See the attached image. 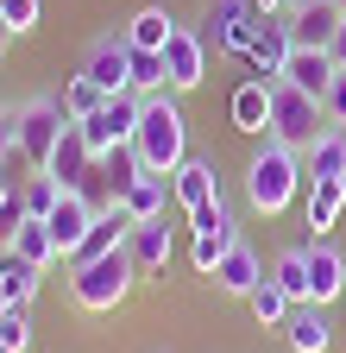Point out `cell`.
Returning <instances> with one entry per match:
<instances>
[{"mask_svg": "<svg viewBox=\"0 0 346 353\" xmlns=\"http://www.w3.org/2000/svg\"><path fill=\"white\" fill-rule=\"evenodd\" d=\"M302 183H309L302 152H290L277 139H265V145L252 152V164H246V202H252V214H283Z\"/></svg>", "mask_w": 346, "mask_h": 353, "instance_id": "cell-1", "label": "cell"}, {"mask_svg": "<svg viewBox=\"0 0 346 353\" xmlns=\"http://www.w3.org/2000/svg\"><path fill=\"white\" fill-rule=\"evenodd\" d=\"M133 145H139V158H145L151 176H170V170L189 158V120H183L177 95H145V114H139Z\"/></svg>", "mask_w": 346, "mask_h": 353, "instance_id": "cell-2", "label": "cell"}, {"mask_svg": "<svg viewBox=\"0 0 346 353\" xmlns=\"http://www.w3.org/2000/svg\"><path fill=\"white\" fill-rule=\"evenodd\" d=\"M133 284H139V265H133V252H101V259H89V265H69V303L76 309H89V316H107V309H120L126 296H133Z\"/></svg>", "mask_w": 346, "mask_h": 353, "instance_id": "cell-3", "label": "cell"}, {"mask_svg": "<svg viewBox=\"0 0 346 353\" xmlns=\"http://www.w3.org/2000/svg\"><path fill=\"white\" fill-rule=\"evenodd\" d=\"M321 132H327L321 95H302L296 82H271V139L290 152H309Z\"/></svg>", "mask_w": 346, "mask_h": 353, "instance_id": "cell-4", "label": "cell"}, {"mask_svg": "<svg viewBox=\"0 0 346 353\" xmlns=\"http://www.w3.org/2000/svg\"><path fill=\"white\" fill-rule=\"evenodd\" d=\"M63 126H69V114H63L57 95L19 101V108H13V145H19V158H25L32 170H45L51 152H57V139H63Z\"/></svg>", "mask_w": 346, "mask_h": 353, "instance_id": "cell-5", "label": "cell"}, {"mask_svg": "<svg viewBox=\"0 0 346 353\" xmlns=\"http://www.w3.org/2000/svg\"><path fill=\"white\" fill-rule=\"evenodd\" d=\"M252 38H258V7H252V0H208V13H202V44H208V51L246 57Z\"/></svg>", "mask_w": 346, "mask_h": 353, "instance_id": "cell-6", "label": "cell"}, {"mask_svg": "<svg viewBox=\"0 0 346 353\" xmlns=\"http://www.w3.org/2000/svg\"><path fill=\"white\" fill-rule=\"evenodd\" d=\"M139 114H145V101H139V95H113L101 114L76 120V126H82V139H89V152H95V164H101L113 145H126V139L139 132Z\"/></svg>", "mask_w": 346, "mask_h": 353, "instance_id": "cell-7", "label": "cell"}, {"mask_svg": "<svg viewBox=\"0 0 346 353\" xmlns=\"http://www.w3.org/2000/svg\"><path fill=\"white\" fill-rule=\"evenodd\" d=\"M82 76L107 88V95H133V44H126V32H101L89 44V57H82Z\"/></svg>", "mask_w": 346, "mask_h": 353, "instance_id": "cell-8", "label": "cell"}, {"mask_svg": "<svg viewBox=\"0 0 346 353\" xmlns=\"http://www.w3.org/2000/svg\"><path fill=\"white\" fill-rule=\"evenodd\" d=\"M296 51V38H290V19H258V38H252V51H246V70L252 82H283V63Z\"/></svg>", "mask_w": 346, "mask_h": 353, "instance_id": "cell-9", "label": "cell"}, {"mask_svg": "<svg viewBox=\"0 0 346 353\" xmlns=\"http://www.w3.org/2000/svg\"><path fill=\"white\" fill-rule=\"evenodd\" d=\"M126 252H133L139 278H164L170 252H177V228H170L164 214H151V221H133V234H126Z\"/></svg>", "mask_w": 346, "mask_h": 353, "instance_id": "cell-10", "label": "cell"}, {"mask_svg": "<svg viewBox=\"0 0 346 353\" xmlns=\"http://www.w3.org/2000/svg\"><path fill=\"white\" fill-rule=\"evenodd\" d=\"M164 70H170V88H202V76H208V44H202V32H189V26H177V38L164 44Z\"/></svg>", "mask_w": 346, "mask_h": 353, "instance_id": "cell-11", "label": "cell"}, {"mask_svg": "<svg viewBox=\"0 0 346 353\" xmlns=\"http://www.w3.org/2000/svg\"><path fill=\"white\" fill-rule=\"evenodd\" d=\"M45 228L57 234V246H63V265H69V252L82 246V234L95 228V202H89V190H63V196H57V208L45 214Z\"/></svg>", "mask_w": 346, "mask_h": 353, "instance_id": "cell-12", "label": "cell"}, {"mask_svg": "<svg viewBox=\"0 0 346 353\" xmlns=\"http://www.w3.org/2000/svg\"><path fill=\"white\" fill-rule=\"evenodd\" d=\"M340 7L334 0H309V7H290V38H296V51H327L334 32H340Z\"/></svg>", "mask_w": 346, "mask_h": 353, "instance_id": "cell-13", "label": "cell"}, {"mask_svg": "<svg viewBox=\"0 0 346 353\" xmlns=\"http://www.w3.org/2000/svg\"><path fill=\"white\" fill-rule=\"evenodd\" d=\"M45 176H57L63 190H82V183L95 176V152H89V139H82V126H76V120L63 126V139H57V152H51Z\"/></svg>", "mask_w": 346, "mask_h": 353, "instance_id": "cell-14", "label": "cell"}, {"mask_svg": "<svg viewBox=\"0 0 346 353\" xmlns=\"http://www.w3.org/2000/svg\"><path fill=\"white\" fill-rule=\"evenodd\" d=\"M346 296V252L327 240H309V303H340Z\"/></svg>", "mask_w": 346, "mask_h": 353, "instance_id": "cell-15", "label": "cell"}, {"mask_svg": "<svg viewBox=\"0 0 346 353\" xmlns=\"http://www.w3.org/2000/svg\"><path fill=\"white\" fill-rule=\"evenodd\" d=\"M126 234H133V214H126L120 202L95 208V228L82 234V246L69 252V265H89V259H101V252H120V246H126Z\"/></svg>", "mask_w": 346, "mask_h": 353, "instance_id": "cell-16", "label": "cell"}, {"mask_svg": "<svg viewBox=\"0 0 346 353\" xmlns=\"http://www.w3.org/2000/svg\"><path fill=\"white\" fill-rule=\"evenodd\" d=\"M170 196H177L183 208H202L221 196V170H214L208 158H183L177 170H170Z\"/></svg>", "mask_w": 346, "mask_h": 353, "instance_id": "cell-17", "label": "cell"}, {"mask_svg": "<svg viewBox=\"0 0 346 353\" xmlns=\"http://www.w3.org/2000/svg\"><path fill=\"white\" fill-rule=\"evenodd\" d=\"M233 126L252 132V139H271V82H239L233 88Z\"/></svg>", "mask_w": 346, "mask_h": 353, "instance_id": "cell-18", "label": "cell"}, {"mask_svg": "<svg viewBox=\"0 0 346 353\" xmlns=\"http://www.w3.org/2000/svg\"><path fill=\"white\" fill-rule=\"evenodd\" d=\"M214 284H221L227 296H252L258 284H265V265H258V252H252V246L239 240V246H233V252H227L221 265H214Z\"/></svg>", "mask_w": 346, "mask_h": 353, "instance_id": "cell-19", "label": "cell"}, {"mask_svg": "<svg viewBox=\"0 0 346 353\" xmlns=\"http://www.w3.org/2000/svg\"><path fill=\"white\" fill-rule=\"evenodd\" d=\"M283 341H290V353H327V309L321 303H296L290 322H283Z\"/></svg>", "mask_w": 346, "mask_h": 353, "instance_id": "cell-20", "label": "cell"}, {"mask_svg": "<svg viewBox=\"0 0 346 353\" xmlns=\"http://www.w3.org/2000/svg\"><path fill=\"white\" fill-rule=\"evenodd\" d=\"M302 170H309V183H327V176H346V126H327L321 139L302 152Z\"/></svg>", "mask_w": 346, "mask_h": 353, "instance_id": "cell-21", "label": "cell"}, {"mask_svg": "<svg viewBox=\"0 0 346 353\" xmlns=\"http://www.w3.org/2000/svg\"><path fill=\"white\" fill-rule=\"evenodd\" d=\"M120 32H126V44H133V51H164V44L177 38V19H170L164 7H139Z\"/></svg>", "mask_w": 346, "mask_h": 353, "instance_id": "cell-22", "label": "cell"}, {"mask_svg": "<svg viewBox=\"0 0 346 353\" xmlns=\"http://www.w3.org/2000/svg\"><path fill=\"white\" fill-rule=\"evenodd\" d=\"M334 57L327 51H290V63H283V82H296L302 95H327V82H334Z\"/></svg>", "mask_w": 346, "mask_h": 353, "instance_id": "cell-23", "label": "cell"}, {"mask_svg": "<svg viewBox=\"0 0 346 353\" xmlns=\"http://www.w3.org/2000/svg\"><path fill=\"white\" fill-rule=\"evenodd\" d=\"M346 208V176H327V183H309V202H302V214H309V240L327 234L334 221Z\"/></svg>", "mask_w": 346, "mask_h": 353, "instance_id": "cell-24", "label": "cell"}, {"mask_svg": "<svg viewBox=\"0 0 346 353\" xmlns=\"http://www.w3.org/2000/svg\"><path fill=\"white\" fill-rule=\"evenodd\" d=\"M139 176H145V158H139V145H133V139H126V145H113V152L101 158V183H107V202H120L126 190L139 183Z\"/></svg>", "mask_w": 346, "mask_h": 353, "instance_id": "cell-25", "label": "cell"}, {"mask_svg": "<svg viewBox=\"0 0 346 353\" xmlns=\"http://www.w3.org/2000/svg\"><path fill=\"white\" fill-rule=\"evenodd\" d=\"M38 278H45V272H38L32 259H19L13 246L0 252V296H7V303H32L38 296Z\"/></svg>", "mask_w": 346, "mask_h": 353, "instance_id": "cell-26", "label": "cell"}, {"mask_svg": "<svg viewBox=\"0 0 346 353\" xmlns=\"http://www.w3.org/2000/svg\"><path fill=\"white\" fill-rule=\"evenodd\" d=\"M57 101H63V114H69V120H89V114H101V108H107L113 95H107V88H95L89 76L76 70V76H69V82L57 88Z\"/></svg>", "mask_w": 346, "mask_h": 353, "instance_id": "cell-27", "label": "cell"}, {"mask_svg": "<svg viewBox=\"0 0 346 353\" xmlns=\"http://www.w3.org/2000/svg\"><path fill=\"white\" fill-rule=\"evenodd\" d=\"M246 309H252V316H258V328H283L296 303H290V290H283L277 278H265V284H258V290L246 296Z\"/></svg>", "mask_w": 346, "mask_h": 353, "instance_id": "cell-28", "label": "cell"}, {"mask_svg": "<svg viewBox=\"0 0 346 353\" xmlns=\"http://www.w3.org/2000/svg\"><path fill=\"white\" fill-rule=\"evenodd\" d=\"M13 252H19V259H32L38 272H45V265H57V259H63V246H57V234L45 228V221H25V228L13 234Z\"/></svg>", "mask_w": 346, "mask_h": 353, "instance_id": "cell-29", "label": "cell"}, {"mask_svg": "<svg viewBox=\"0 0 346 353\" xmlns=\"http://www.w3.org/2000/svg\"><path fill=\"white\" fill-rule=\"evenodd\" d=\"M164 190H170V176H151V170H145L139 183L120 196V208L133 214V221H151V214H164Z\"/></svg>", "mask_w": 346, "mask_h": 353, "instance_id": "cell-30", "label": "cell"}, {"mask_svg": "<svg viewBox=\"0 0 346 353\" xmlns=\"http://www.w3.org/2000/svg\"><path fill=\"white\" fill-rule=\"evenodd\" d=\"M133 95H177L170 88V70H164V51H133Z\"/></svg>", "mask_w": 346, "mask_h": 353, "instance_id": "cell-31", "label": "cell"}, {"mask_svg": "<svg viewBox=\"0 0 346 353\" xmlns=\"http://www.w3.org/2000/svg\"><path fill=\"white\" fill-rule=\"evenodd\" d=\"M271 278L290 290V303H309V246H290V252H277Z\"/></svg>", "mask_w": 346, "mask_h": 353, "instance_id": "cell-32", "label": "cell"}, {"mask_svg": "<svg viewBox=\"0 0 346 353\" xmlns=\"http://www.w3.org/2000/svg\"><path fill=\"white\" fill-rule=\"evenodd\" d=\"M32 347V303L0 296V353H25Z\"/></svg>", "mask_w": 346, "mask_h": 353, "instance_id": "cell-33", "label": "cell"}, {"mask_svg": "<svg viewBox=\"0 0 346 353\" xmlns=\"http://www.w3.org/2000/svg\"><path fill=\"white\" fill-rule=\"evenodd\" d=\"M189 228H195V234H221V240H239V221H233L227 196H214V202L189 208Z\"/></svg>", "mask_w": 346, "mask_h": 353, "instance_id": "cell-34", "label": "cell"}, {"mask_svg": "<svg viewBox=\"0 0 346 353\" xmlns=\"http://www.w3.org/2000/svg\"><path fill=\"white\" fill-rule=\"evenodd\" d=\"M57 196H63V183H57V176H45V170H32L25 183H19V202H25L32 221H45V214L57 208Z\"/></svg>", "mask_w": 346, "mask_h": 353, "instance_id": "cell-35", "label": "cell"}, {"mask_svg": "<svg viewBox=\"0 0 346 353\" xmlns=\"http://www.w3.org/2000/svg\"><path fill=\"white\" fill-rule=\"evenodd\" d=\"M233 246H239V240H221V234H195V240H189V265H195L202 278H214V265H221Z\"/></svg>", "mask_w": 346, "mask_h": 353, "instance_id": "cell-36", "label": "cell"}, {"mask_svg": "<svg viewBox=\"0 0 346 353\" xmlns=\"http://www.w3.org/2000/svg\"><path fill=\"white\" fill-rule=\"evenodd\" d=\"M321 114H327V126H346V63H340V70H334V82H327Z\"/></svg>", "mask_w": 346, "mask_h": 353, "instance_id": "cell-37", "label": "cell"}, {"mask_svg": "<svg viewBox=\"0 0 346 353\" xmlns=\"http://www.w3.org/2000/svg\"><path fill=\"white\" fill-rule=\"evenodd\" d=\"M0 13H7V26H13V38H19V32H32V26H38L45 0H0Z\"/></svg>", "mask_w": 346, "mask_h": 353, "instance_id": "cell-38", "label": "cell"}, {"mask_svg": "<svg viewBox=\"0 0 346 353\" xmlns=\"http://www.w3.org/2000/svg\"><path fill=\"white\" fill-rule=\"evenodd\" d=\"M25 221H32V214H25V202H19V190H13L7 202H0V246H13V234L25 228Z\"/></svg>", "mask_w": 346, "mask_h": 353, "instance_id": "cell-39", "label": "cell"}, {"mask_svg": "<svg viewBox=\"0 0 346 353\" xmlns=\"http://www.w3.org/2000/svg\"><path fill=\"white\" fill-rule=\"evenodd\" d=\"M19 145H13V114H0V164H7Z\"/></svg>", "mask_w": 346, "mask_h": 353, "instance_id": "cell-40", "label": "cell"}, {"mask_svg": "<svg viewBox=\"0 0 346 353\" xmlns=\"http://www.w3.org/2000/svg\"><path fill=\"white\" fill-rule=\"evenodd\" d=\"M327 57H334V63H346V19H340V32H334V44H327Z\"/></svg>", "mask_w": 346, "mask_h": 353, "instance_id": "cell-41", "label": "cell"}, {"mask_svg": "<svg viewBox=\"0 0 346 353\" xmlns=\"http://www.w3.org/2000/svg\"><path fill=\"white\" fill-rule=\"evenodd\" d=\"M7 38H13V26H7V13H0V51H7Z\"/></svg>", "mask_w": 346, "mask_h": 353, "instance_id": "cell-42", "label": "cell"}, {"mask_svg": "<svg viewBox=\"0 0 346 353\" xmlns=\"http://www.w3.org/2000/svg\"><path fill=\"white\" fill-rule=\"evenodd\" d=\"M7 196H13V183H7V176H0V202H7Z\"/></svg>", "mask_w": 346, "mask_h": 353, "instance_id": "cell-43", "label": "cell"}, {"mask_svg": "<svg viewBox=\"0 0 346 353\" xmlns=\"http://www.w3.org/2000/svg\"><path fill=\"white\" fill-rule=\"evenodd\" d=\"M290 7H309V0H290Z\"/></svg>", "mask_w": 346, "mask_h": 353, "instance_id": "cell-44", "label": "cell"}, {"mask_svg": "<svg viewBox=\"0 0 346 353\" xmlns=\"http://www.w3.org/2000/svg\"><path fill=\"white\" fill-rule=\"evenodd\" d=\"M334 7H340V13H346V0H334Z\"/></svg>", "mask_w": 346, "mask_h": 353, "instance_id": "cell-45", "label": "cell"}, {"mask_svg": "<svg viewBox=\"0 0 346 353\" xmlns=\"http://www.w3.org/2000/svg\"><path fill=\"white\" fill-rule=\"evenodd\" d=\"M0 252H7V246H0Z\"/></svg>", "mask_w": 346, "mask_h": 353, "instance_id": "cell-46", "label": "cell"}]
</instances>
